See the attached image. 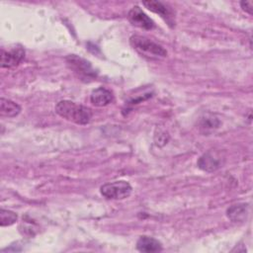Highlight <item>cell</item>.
Listing matches in <instances>:
<instances>
[{
  "label": "cell",
  "instance_id": "obj_1",
  "mask_svg": "<svg viewBox=\"0 0 253 253\" xmlns=\"http://www.w3.org/2000/svg\"><path fill=\"white\" fill-rule=\"evenodd\" d=\"M55 113L61 118L77 125H87L92 119V111L70 100L59 101L55 105Z\"/></svg>",
  "mask_w": 253,
  "mask_h": 253
},
{
  "label": "cell",
  "instance_id": "obj_2",
  "mask_svg": "<svg viewBox=\"0 0 253 253\" xmlns=\"http://www.w3.org/2000/svg\"><path fill=\"white\" fill-rule=\"evenodd\" d=\"M129 43L139 54L149 59H160L167 56V51L162 45L146 37L131 36Z\"/></svg>",
  "mask_w": 253,
  "mask_h": 253
},
{
  "label": "cell",
  "instance_id": "obj_3",
  "mask_svg": "<svg viewBox=\"0 0 253 253\" xmlns=\"http://www.w3.org/2000/svg\"><path fill=\"white\" fill-rule=\"evenodd\" d=\"M68 67L81 79L86 82L91 81L96 78L97 73L95 69L92 67L91 63L86 59L76 55L69 54L65 58Z\"/></svg>",
  "mask_w": 253,
  "mask_h": 253
},
{
  "label": "cell",
  "instance_id": "obj_4",
  "mask_svg": "<svg viewBox=\"0 0 253 253\" xmlns=\"http://www.w3.org/2000/svg\"><path fill=\"white\" fill-rule=\"evenodd\" d=\"M132 188L126 181H115L101 186V195L108 200H124L131 194Z\"/></svg>",
  "mask_w": 253,
  "mask_h": 253
},
{
  "label": "cell",
  "instance_id": "obj_5",
  "mask_svg": "<svg viewBox=\"0 0 253 253\" xmlns=\"http://www.w3.org/2000/svg\"><path fill=\"white\" fill-rule=\"evenodd\" d=\"M225 156L222 151L210 149L205 152L197 161L198 167L206 172H214L224 165Z\"/></svg>",
  "mask_w": 253,
  "mask_h": 253
},
{
  "label": "cell",
  "instance_id": "obj_6",
  "mask_svg": "<svg viewBox=\"0 0 253 253\" xmlns=\"http://www.w3.org/2000/svg\"><path fill=\"white\" fill-rule=\"evenodd\" d=\"M25 57V49L21 45H15L9 49L1 50V67L13 68L19 65Z\"/></svg>",
  "mask_w": 253,
  "mask_h": 253
},
{
  "label": "cell",
  "instance_id": "obj_7",
  "mask_svg": "<svg viewBox=\"0 0 253 253\" xmlns=\"http://www.w3.org/2000/svg\"><path fill=\"white\" fill-rule=\"evenodd\" d=\"M142 4L151 12L158 14L171 28L175 26V14L171 7L160 1H143Z\"/></svg>",
  "mask_w": 253,
  "mask_h": 253
},
{
  "label": "cell",
  "instance_id": "obj_8",
  "mask_svg": "<svg viewBox=\"0 0 253 253\" xmlns=\"http://www.w3.org/2000/svg\"><path fill=\"white\" fill-rule=\"evenodd\" d=\"M127 19L131 25L143 30H152L155 27L153 20L148 17L138 6H134L129 10Z\"/></svg>",
  "mask_w": 253,
  "mask_h": 253
},
{
  "label": "cell",
  "instance_id": "obj_9",
  "mask_svg": "<svg viewBox=\"0 0 253 253\" xmlns=\"http://www.w3.org/2000/svg\"><path fill=\"white\" fill-rule=\"evenodd\" d=\"M113 100V93L105 87H99L93 90L90 95V101L96 107H105L109 105Z\"/></svg>",
  "mask_w": 253,
  "mask_h": 253
},
{
  "label": "cell",
  "instance_id": "obj_10",
  "mask_svg": "<svg viewBox=\"0 0 253 253\" xmlns=\"http://www.w3.org/2000/svg\"><path fill=\"white\" fill-rule=\"evenodd\" d=\"M136 248L140 252H160L162 250V244L157 239L150 236H140L136 242Z\"/></svg>",
  "mask_w": 253,
  "mask_h": 253
},
{
  "label": "cell",
  "instance_id": "obj_11",
  "mask_svg": "<svg viewBox=\"0 0 253 253\" xmlns=\"http://www.w3.org/2000/svg\"><path fill=\"white\" fill-rule=\"evenodd\" d=\"M248 208L246 204H236L229 207L226 211L227 217L233 222H242L246 219Z\"/></svg>",
  "mask_w": 253,
  "mask_h": 253
},
{
  "label": "cell",
  "instance_id": "obj_12",
  "mask_svg": "<svg viewBox=\"0 0 253 253\" xmlns=\"http://www.w3.org/2000/svg\"><path fill=\"white\" fill-rule=\"evenodd\" d=\"M219 125H220V122L214 115L206 114L200 120L199 128H200L201 132L207 134V133L214 130L215 128H217L219 126Z\"/></svg>",
  "mask_w": 253,
  "mask_h": 253
},
{
  "label": "cell",
  "instance_id": "obj_13",
  "mask_svg": "<svg viewBox=\"0 0 253 253\" xmlns=\"http://www.w3.org/2000/svg\"><path fill=\"white\" fill-rule=\"evenodd\" d=\"M21 112V107L14 101L1 98L0 101V113L1 116L7 118H14Z\"/></svg>",
  "mask_w": 253,
  "mask_h": 253
},
{
  "label": "cell",
  "instance_id": "obj_14",
  "mask_svg": "<svg viewBox=\"0 0 253 253\" xmlns=\"http://www.w3.org/2000/svg\"><path fill=\"white\" fill-rule=\"evenodd\" d=\"M18 219V215L16 212L1 209L0 211V224L1 226H9L14 224Z\"/></svg>",
  "mask_w": 253,
  "mask_h": 253
},
{
  "label": "cell",
  "instance_id": "obj_15",
  "mask_svg": "<svg viewBox=\"0 0 253 253\" xmlns=\"http://www.w3.org/2000/svg\"><path fill=\"white\" fill-rule=\"evenodd\" d=\"M240 6L243 11L248 13L249 15L253 14V1H241Z\"/></svg>",
  "mask_w": 253,
  "mask_h": 253
}]
</instances>
